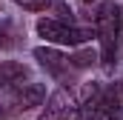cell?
<instances>
[{"instance_id":"8","label":"cell","mask_w":123,"mask_h":120,"mask_svg":"<svg viewBox=\"0 0 123 120\" xmlns=\"http://www.w3.org/2000/svg\"><path fill=\"white\" fill-rule=\"evenodd\" d=\"M94 52H80V54H74L72 57V63H74V69H86V66H92L94 63Z\"/></svg>"},{"instance_id":"10","label":"cell","mask_w":123,"mask_h":120,"mask_svg":"<svg viewBox=\"0 0 123 120\" xmlns=\"http://www.w3.org/2000/svg\"><path fill=\"white\" fill-rule=\"evenodd\" d=\"M14 3L23 6V9H29V12H43L49 6V0H14Z\"/></svg>"},{"instance_id":"12","label":"cell","mask_w":123,"mask_h":120,"mask_svg":"<svg viewBox=\"0 0 123 120\" xmlns=\"http://www.w3.org/2000/svg\"><path fill=\"white\" fill-rule=\"evenodd\" d=\"M120 20H123V6H120Z\"/></svg>"},{"instance_id":"4","label":"cell","mask_w":123,"mask_h":120,"mask_svg":"<svg viewBox=\"0 0 123 120\" xmlns=\"http://www.w3.org/2000/svg\"><path fill=\"white\" fill-rule=\"evenodd\" d=\"M37 120H80V103L66 89H57L43 106Z\"/></svg>"},{"instance_id":"7","label":"cell","mask_w":123,"mask_h":120,"mask_svg":"<svg viewBox=\"0 0 123 120\" xmlns=\"http://www.w3.org/2000/svg\"><path fill=\"white\" fill-rule=\"evenodd\" d=\"M43 97H46V89H43L40 83H29V86H23V89L12 91V112H26L31 106H40Z\"/></svg>"},{"instance_id":"11","label":"cell","mask_w":123,"mask_h":120,"mask_svg":"<svg viewBox=\"0 0 123 120\" xmlns=\"http://www.w3.org/2000/svg\"><path fill=\"white\" fill-rule=\"evenodd\" d=\"M106 120H123V109H115V112H112Z\"/></svg>"},{"instance_id":"5","label":"cell","mask_w":123,"mask_h":120,"mask_svg":"<svg viewBox=\"0 0 123 120\" xmlns=\"http://www.w3.org/2000/svg\"><path fill=\"white\" fill-rule=\"evenodd\" d=\"M34 60L55 77V80H63V83H69L72 80V74H74V63L72 57H66L60 54L57 49H49V46H37L34 49Z\"/></svg>"},{"instance_id":"9","label":"cell","mask_w":123,"mask_h":120,"mask_svg":"<svg viewBox=\"0 0 123 120\" xmlns=\"http://www.w3.org/2000/svg\"><path fill=\"white\" fill-rule=\"evenodd\" d=\"M14 34H12V26L6 23V20H0V49H6V46H12L14 40H12Z\"/></svg>"},{"instance_id":"6","label":"cell","mask_w":123,"mask_h":120,"mask_svg":"<svg viewBox=\"0 0 123 120\" xmlns=\"http://www.w3.org/2000/svg\"><path fill=\"white\" fill-rule=\"evenodd\" d=\"M29 69L23 63H14V60H6L0 63V89L6 91H17L23 86H29Z\"/></svg>"},{"instance_id":"3","label":"cell","mask_w":123,"mask_h":120,"mask_svg":"<svg viewBox=\"0 0 123 120\" xmlns=\"http://www.w3.org/2000/svg\"><path fill=\"white\" fill-rule=\"evenodd\" d=\"M37 34L49 43H57V46H80L86 43L89 37H94L92 29H77L72 23H63V20H52V17H43L37 20Z\"/></svg>"},{"instance_id":"1","label":"cell","mask_w":123,"mask_h":120,"mask_svg":"<svg viewBox=\"0 0 123 120\" xmlns=\"http://www.w3.org/2000/svg\"><path fill=\"white\" fill-rule=\"evenodd\" d=\"M120 6L115 0H106L97 6L94 12V34L100 40V60L106 69L115 66V57H117V40H120Z\"/></svg>"},{"instance_id":"2","label":"cell","mask_w":123,"mask_h":120,"mask_svg":"<svg viewBox=\"0 0 123 120\" xmlns=\"http://www.w3.org/2000/svg\"><path fill=\"white\" fill-rule=\"evenodd\" d=\"M123 103V83H109V86H89L86 97L80 103V117L83 120H106L115 109Z\"/></svg>"}]
</instances>
